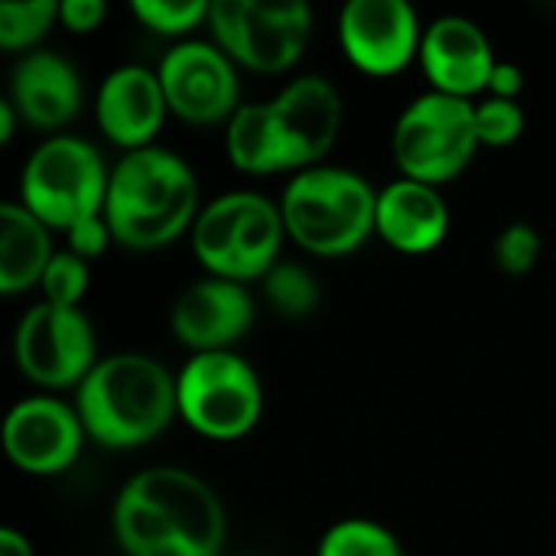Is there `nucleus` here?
Instances as JSON below:
<instances>
[{
	"instance_id": "nucleus-1",
	"label": "nucleus",
	"mask_w": 556,
	"mask_h": 556,
	"mask_svg": "<svg viewBox=\"0 0 556 556\" xmlns=\"http://www.w3.org/2000/svg\"><path fill=\"white\" fill-rule=\"evenodd\" d=\"M225 508L208 482L179 466L137 472L114 502V538L124 556H218Z\"/></svg>"
},
{
	"instance_id": "nucleus-2",
	"label": "nucleus",
	"mask_w": 556,
	"mask_h": 556,
	"mask_svg": "<svg viewBox=\"0 0 556 556\" xmlns=\"http://www.w3.org/2000/svg\"><path fill=\"white\" fill-rule=\"evenodd\" d=\"M199 182L192 166L163 147L124 153L108 179L104 222L114 244L156 251L192 231L199 218Z\"/></svg>"
},
{
	"instance_id": "nucleus-3",
	"label": "nucleus",
	"mask_w": 556,
	"mask_h": 556,
	"mask_svg": "<svg viewBox=\"0 0 556 556\" xmlns=\"http://www.w3.org/2000/svg\"><path fill=\"white\" fill-rule=\"evenodd\" d=\"M75 410L98 446L137 450L179 417L176 378L150 355L117 352L98 358L75 388Z\"/></svg>"
},
{
	"instance_id": "nucleus-4",
	"label": "nucleus",
	"mask_w": 556,
	"mask_h": 556,
	"mask_svg": "<svg viewBox=\"0 0 556 556\" xmlns=\"http://www.w3.org/2000/svg\"><path fill=\"white\" fill-rule=\"evenodd\" d=\"M277 205L290 241L316 257H342L375 235L378 189L355 169L323 163L296 173Z\"/></svg>"
},
{
	"instance_id": "nucleus-5",
	"label": "nucleus",
	"mask_w": 556,
	"mask_h": 556,
	"mask_svg": "<svg viewBox=\"0 0 556 556\" xmlns=\"http://www.w3.org/2000/svg\"><path fill=\"white\" fill-rule=\"evenodd\" d=\"M192 254L208 277L251 283L280 264L287 225L280 205L257 192H225L202 205L192 231Z\"/></svg>"
},
{
	"instance_id": "nucleus-6",
	"label": "nucleus",
	"mask_w": 556,
	"mask_h": 556,
	"mask_svg": "<svg viewBox=\"0 0 556 556\" xmlns=\"http://www.w3.org/2000/svg\"><path fill=\"white\" fill-rule=\"evenodd\" d=\"M108 179L111 169L88 140L55 134L26 160L20 202L52 231H68L104 212Z\"/></svg>"
},
{
	"instance_id": "nucleus-7",
	"label": "nucleus",
	"mask_w": 556,
	"mask_h": 556,
	"mask_svg": "<svg viewBox=\"0 0 556 556\" xmlns=\"http://www.w3.org/2000/svg\"><path fill=\"white\" fill-rule=\"evenodd\" d=\"M476 134V104L427 91L414 98L391 134V153L401 169V179L443 186L456 179L479 150Z\"/></svg>"
},
{
	"instance_id": "nucleus-8",
	"label": "nucleus",
	"mask_w": 556,
	"mask_h": 556,
	"mask_svg": "<svg viewBox=\"0 0 556 556\" xmlns=\"http://www.w3.org/2000/svg\"><path fill=\"white\" fill-rule=\"evenodd\" d=\"M179 417L208 440L231 443L248 437L264 414L257 371L235 352L192 355L176 375Z\"/></svg>"
},
{
	"instance_id": "nucleus-9",
	"label": "nucleus",
	"mask_w": 556,
	"mask_h": 556,
	"mask_svg": "<svg viewBox=\"0 0 556 556\" xmlns=\"http://www.w3.org/2000/svg\"><path fill=\"white\" fill-rule=\"evenodd\" d=\"M212 42L251 72L277 75L300 62L313 36V10L300 0L257 3V0H212L208 10Z\"/></svg>"
},
{
	"instance_id": "nucleus-10",
	"label": "nucleus",
	"mask_w": 556,
	"mask_h": 556,
	"mask_svg": "<svg viewBox=\"0 0 556 556\" xmlns=\"http://www.w3.org/2000/svg\"><path fill=\"white\" fill-rule=\"evenodd\" d=\"M13 358L26 381L46 391L78 388L98 365L94 329L88 316L72 306L39 300L13 332Z\"/></svg>"
},
{
	"instance_id": "nucleus-11",
	"label": "nucleus",
	"mask_w": 556,
	"mask_h": 556,
	"mask_svg": "<svg viewBox=\"0 0 556 556\" xmlns=\"http://www.w3.org/2000/svg\"><path fill=\"white\" fill-rule=\"evenodd\" d=\"M160 85L176 114L186 124H218L238 114V68L235 62L205 39H182L176 42L160 68Z\"/></svg>"
},
{
	"instance_id": "nucleus-12",
	"label": "nucleus",
	"mask_w": 556,
	"mask_h": 556,
	"mask_svg": "<svg viewBox=\"0 0 556 556\" xmlns=\"http://www.w3.org/2000/svg\"><path fill=\"white\" fill-rule=\"evenodd\" d=\"M283 173H303L313 166H323V160L332 153L339 134L345 104L339 88L323 75H303L293 78L274 101H267Z\"/></svg>"
},
{
	"instance_id": "nucleus-13",
	"label": "nucleus",
	"mask_w": 556,
	"mask_h": 556,
	"mask_svg": "<svg viewBox=\"0 0 556 556\" xmlns=\"http://www.w3.org/2000/svg\"><path fill=\"white\" fill-rule=\"evenodd\" d=\"M339 42L358 72L384 78L420 55L424 26L407 0H352L339 16Z\"/></svg>"
},
{
	"instance_id": "nucleus-14",
	"label": "nucleus",
	"mask_w": 556,
	"mask_h": 556,
	"mask_svg": "<svg viewBox=\"0 0 556 556\" xmlns=\"http://www.w3.org/2000/svg\"><path fill=\"white\" fill-rule=\"evenodd\" d=\"M88 433L75 407L59 397L36 394L10 407L3 420V453L26 476H59L65 472Z\"/></svg>"
},
{
	"instance_id": "nucleus-15",
	"label": "nucleus",
	"mask_w": 556,
	"mask_h": 556,
	"mask_svg": "<svg viewBox=\"0 0 556 556\" xmlns=\"http://www.w3.org/2000/svg\"><path fill=\"white\" fill-rule=\"evenodd\" d=\"M254 326V296L244 283L205 277L179 293L169 313V329L192 355L231 352Z\"/></svg>"
},
{
	"instance_id": "nucleus-16",
	"label": "nucleus",
	"mask_w": 556,
	"mask_h": 556,
	"mask_svg": "<svg viewBox=\"0 0 556 556\" xmlns=\"http://www.w3.org/2000/svg\"><path fill=\"white\" fill-rule=\"evenodd\" d=\"M417 59L430 81V91L463 101L489 88L492 68L498 62L482 26L456 13L424 26V42Z\"/></svg>"
},
{
	"instance_id": "nucleus-17",
	"label": "nucleus",
	"mask_w": 556,
	"mask_h": 556,
	"mask_svg": "<svg viewBox=\"0 0 556 556\" xmlns=\"http://www.w3.org/2000/svg\"><path fill=\"white\" fill-rule=\"evenodd\" d=\"M166 114L169 104L160 75L147 65H121L108 72L94 94V121L101 134L127 153L153 147Z\"/></svg>"
},
{
	"instance_id": "nucleus-18",
	"label": "nucleus",
	"mask_w": 556,
	"mask_h": 556,
	"mask_svg": "<svg viewBox=\"0 0 556 556\" xmlns=\"http://www.w3.org/2000/svg\"><path fill=\"white\" fill-rule=\"evenodd\" d=\"M85 91L75 65L49 49L26 52L10 78V104L36 130H59L81 111Z\"/></svg>"
},
{
	"instance_id": "nucleus-19",
	"label": "nucleus",
	"mask_w": 556,
	"mask_h": 556,
	"mask_svg": "<svg viewBox=\"0 0 556 556\" xmlns=\"http://www.w3.org/2000/svg\"><path fill=\"white\" fill-rule=\"evenodd\" d=\"M375 235L401 254H430L450 235V205L437 186L397 179L378 192Z\"/></svg>"
},
{
	"instance_id": "nucleus-20",
	"label": "nucleus",
	"mask_w": 556,
	"mask_h": 556,
	"mask_svg": "<svg viewBox=\"0 0 556 556\" xmlns=\"http://www.w3.org/2000/svg\"><path fill=\"white\" fill-rule=\"evenodd\" d=\"M49 225H42L23 202L0 205V293L16 296L39 287L55 257Z\"/></svg>"
},
{
	"instance_id": "nucleus-21",
	"label": "nucleus",
	"mask_w": 556,
	"mask_h": 556,
	"mask_svg": "<svg viewBox=\"0 0 556 556\" xmlns=\"http://www.w3.org/2000/svg\"><path fill=\"white\" fill-rule=\"evenodd\" d=\"M225 150L231 166L248 176H274L283 173L270 108L264 104H241L238 114L225 127Z\"/></svg>"
},
{
	"instance_id": "nucleus-22",
	"label": "nucleus",
	"mask_w": 556,
	"mask_h": 556,
	"mask_svg": "<svg viewBox=\"0 0 556 556\" xmlns=\"http://www.w3.org/2000/svg\"><path fill=\"white\" fill-rule=\"evenodd\" d=\"M264 300L277 316L306 319L319 309V280L293 261H280L264 280Z\"/></svg>"
},
{
	"instance_id": "nucleus-23",
	"label": "nucleus",
	"mask_w": 556,
	"mask_h": 556,
	"mask_svg": "<svg viewBox=\"0 0 556 556\" xmlns=\"http://www.w3.org/2000/svg\"><path fill=\"white\" fill-rule=\"evenodd\" d=\"M316 556H407L401 541L378 521L368 518H345L339 525H332L323 541Z\"/></svg>"
},
{
	"instance_id": "nucleus-24",
	"label": "nucleus",
	"mask_w": 556,
	"mask_h": 556,
	"mask_svg": "<svg viewBox=\"0 0 556 556\" xmlns=\"http://www.w3.org/2000/svg\"><path fill=\"white\" fill-rule=\"evenodd\" d=\"M59 23L55 0H7L0 3V46L7 52L33 49Z\"/></svg>"
},
{
	"instance_id": "nucleus-25",
	"label": "nucleus",
	"mask_w": 556,
	"mask_h": 556,
	"mask_svg": "<svg viewBox=\"0 0 556 556\" xmlns=\"http://www.w3.org/2000/svg\"><path fill=\"white\" fill-rule=\"evenodd\" d=\"M130 10L150 33L186 36L195 26L208 23L212 3H205V0H137Z\"/></svg>"
},
{
	"instance_id": "nucleus-26",
	"label": "nucleus",
	"mask_w": 556,
	"mask_h": 556,
	"mask_svg": "<svg viewBox=\"0 0 556 556\" xmlns=\"http://www.w3.org/2000/svg\"><path fill=\"white\" fill-rule=\"evenodd\" d=\"M88 283H91L88 261H81L72 251H55V257L49 261V267H46V274L39 280V290H42L46 303L78 309L85 293H88Z\"/></svg>"
},
{
	"instance_id": "nucleus-27",
	"label": "nucleus",
	"mask_w": 556,
	"mask_h": 556,
	"mask_svg": "<svg viewBox=\"0 0 556 556\" xmlns=\"http://www.w3.org/2000/svg\"><path fill=\"white\" fill-rule=\"evenodd\" d=\"M525 108L518 101L485 98L476 104V134L482 147H508L525 134Z\"/></svg>"
},
{
	"instance_id": "nucleus-28",
	"label": "nucleus",
	"mask_w": 556,
	"mask_h": 556,
	"mask_svg": "<svg viewBox=\"0 0 556 556\" xmlns=\"http://www.w3.org/2000/svg\"><path fill=\"white\" fill-rule=\"evenodd\" d=\"M492 254H495L498 270H505L511 277L531 274L541 261V235L528 222H511L508 228L498 231Z\"/></svg>"
},
{
	"instance_id": "nucleus-29",
	"label": "nucleus",
	"mask_w": 556,
	"mask_h": 556,
	"mask_svg": "<svg viewBox=\"0 0 556 556\" xmlns=\"http://www.w3.org/2000/svg\"><path fill=\"white\" fill-rule=\"evenodd\" d=\"M65 244H68L65 251L78 254L81 261L101 257V254L114 244V235H111V228H108V222H104V212L94 215V218L78 222L75 228H68V231H65Z\"/></svg>"
},
{
	"instance_id": "nucleus-30",
	"label": "nucleus",
	"mask_w": 556,
	"mask_h": 556,
	"mask_svg": "<svg viewBox=\"0 0 556 556\" xmlns=\"http://www.w3.org/2000/svg\"><path fill=\"white\" fill-rule=\"evenodd\" d=\"M108 16V7L101 0H65L59 3V23L68 33H94Z\"/></svg>"
},
{
	"instance_id": "nucleus-31",
	"label": "nucleus",
	"mask_w": 556,
	"mask_h": 556,
	"mask_svg": "<svg viewBox=\"0 0 556 556\" xmlns=\"http://www.w3.org/2000/svg\"><path fill=\"white\" fill-rule=\"evenodd\" d=\"M489 98H502V101H518V94L525 91V72L515 62H495L492 78H489Z\"/></svg>"
},
{
	"instance_id": "nucleus-32",
	"label": "nucleus",
	"mask_w": 556,
	"mask_h": 556,
	"mask_svg": "<svg viewBox=\"0 0 556 556\" xmlns=\"http://www.w3.org/2000/svg\"><path fill=\"white\" fill-rule=\"evenodd\" d=\"M0 556H33V544L16 528H0Z\"/></svg>"
},
{
	"instance_id": "nucleus-33",
	"label": "nucleus",
	"mask_w": 556,
	"mask_h": 556,
	"mask_svg": "<svg viewBox=\"0 0 556 556\" xmlns=\"http://www.w3.org/2000/svg\"><path fill=\"white\" fill-rule=\"evenodd\" d=\"M16 121H23V117H20V111L10 104V98H7V101H0V143H10V140H13V134H16Z\"/></svg>"
}]
</instances>
